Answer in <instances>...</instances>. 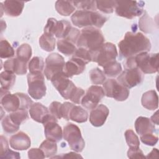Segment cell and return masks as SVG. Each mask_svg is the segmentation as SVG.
I'll return each mask as SVG.
<instances>
[{"label": "cell", "instance_id": "c3c4849f", "mask_svg": "<svg viewBox=\"0 0 159 159\" xmlns=\"http://www.w3.org/2000/svg\"><path fill=\"white\" fill-rule=\"evenodd\" d=\"M28 157L30 159L44 158L45 157L43 151L39 148H32L28 151Z\"/></svg>", "mask_w": 159, "mask_h": 159}, {"label": "cell", "instance_id": "9a60e30c", "mask_svg": "<svg viewBox=\"0 0 159 159\" xmlns=\"http://www.w3.org/2000/svg\"><path fill=\"white\" fill-rule=\"evenodd\" d=\"M44 127V133L46 139L53 140L57 142L62 139L63 131L61 126L57 123V119L50 113L42 122Z\"/></svg>", "mask_w": 159, "mask_h": 159}, {"label": "cell", "instance_id": "836d02e7", "mask_svg": "<svg viewBox=\"0 0 159 159\" xmlns=\"http://www.w3.org/2000/svg\"><path fill=\"white\" fill-rule=\"evenodd\" d=\"M44 61L42 57H34L29 62L28 68L29 73L41 72L44 70Z\"/></svg>", "mask_w": 159, "mask_h": 159}, {"label": "cell", "instance_id": "7c38bea8", "mask_svg": "<svg viewBox=\"0 0 159 159\" xmlns=\"http://www.w3.org/2000/svg\"><path fill=\"white\" fill-rule=\"evenodd\" d=\"M53 86L65 99H69L73 89L76 87L64 71L55 75L51 79Z\"/></svg>", "mask_w": 159, "mask_h": 159}, {"label": "cell", "instance_id": "2e32d148", "mask_svg": "<svg viewBox=\"0 0 159 159\" xmlns=\"http://www.w3.org/2000/svg\"><path fill=\"white\" fill-rule=\"evenodd\" d=\"M1 107L8 112L20 109L21 102L18 93L11 94L8 90L1 88Z\"/></svg>", "mask_w": 159, "mask_h": 159}, {"label": "cell", "instance_id": "3957f363", "mask_svg": "<svg viewBox=\"0 0 159 159\" xmlns=\"http://www.w3.org/2000/svg\"><path fill=\"white\" fill-rule=\"evenodd\" d=\"M104 42V37L99 29L88 27L80 32L76 45L78 47L84 48L91 52L99 48Z\"/></svg>", "mask_w": 159, "mask_h": 159}, {"label": "cell", "instance_id": "f907efd6", "mask_svg": "<svg viewBox=\"0 0 159 159\" xmlns=\"http://www.w3.org/2000/svg\"><path fill=\"white\" fill-rule=\"evenodd\" d=\"M52 158H82V157L75 152H70L68 153H62L61 155H58V156H54L51 157Z\"/></svg>", "mask_w": 159, "mask_h": 159}, {"label": "cell", "instance_id": "5b68a950", "mask_svg": "<svg viewBox=\"0 0 159 159\" xmlns=\"http://www.w3.org/2000/svg\"><path fill=\"white\" fill-rule=\"evenodd\" d=\"M63 135L64 139L68 143L71 150L81 152L85 146L80 128L75 124L68 123L63 129Z\"/></svg>", "mask_w": 159, "mask_h": 159}, {"label": "cell", "instance_id": "ba28073f", "mask_svg": "<svg viewBox=\"0 0 159 159\" xmlns=\"http://www.w3.org/2000/svg\"><path fill=\"white\" fill-rule=\"evenodd\" d=\"M136 66L143 73L152 74L158 71V53L142 52L134 56Z\"/></svg>", "mask_w": 159, "mask_h": 159}, {"label": "cell", "instance_id": "db71d44e", "mask_svg": "<svg viewBox=\"0 0 159 159\" xmlns=\"http://www.w3.org/2000/svg\"><path fill=\"white\" fill-rule=\"evenodd\" d=\"M151 121L157 125L158 124V111H156L155 113L150 118Z\"/></svg>", "mask_w": 159, "mask_h": 159}, {"label": "cell", "instance_id": "d6a6232c", "mask_svg": "<svg viewBox=\"0 0 159 159\" xmlns=\"http://www.w3.org/2000/svg\"><path fill=\"white\" fill-rule=\"evenodd\" d=\"M32 51L30 45L27 43H23L20 45L16 51V58L29 62L30 57H32Z\"/></svg>", "mask_w": 159, "mask_h": 159}, {"label": "cell", "instance_id": "44dd1931", "mask_svg": "<svg viewBox=\"0 0 159 159\" xmlns=\"http://www.w3.org/2000/svg\"><path fill=\"white\" fill-rule=\"evenodd\" d=\"M86 64L81 60L72 57L65 63L63 71L68 78H71L74 75L82 73L85 70Z\"/></svg>", "mask_w": 159, "mask_h": 159}, {"label": "cell", "instance_id": "60d3db41", "mask_svg": "<svg viewBox=\"0 0 159 159\" xmlns=\"http://www.w3.org/2000/svg\"><path fill=\"white\" fill-rule=\"evenodd\" d=\"M2 126L4 131L7 134H13L17 132L19 129V125H16L11 119L9 115L6 116L2 120Z\"/></svg>", "mask_w": 159, "mask_h": 159}, {"label": "cell", "instance_id": "e0dca14e", "mask_svg": "<svg viewBox=\"0 0 159 159\" xmlns=\"http://www.w3.org/2000/svg\"><path fill=\"white\" fill-rule=\"evenodd\" d=\"M109 114L107 107L104 104H99L91 110L89 115V121L94 127H101L106 122Z\"/></svg>", "mask_w": 159, "mask_h": 159}, {"label": "cell", "instance_id": "f546056e", "mask_svg": "<svg viewBox=\"0 0 159 159\" xmlns=\"http://www.w3.org/2000/svg\"><path fill=\"white\" fill-rule=\"evenodd\" d=\"M1 88L7 90L10 89L16 82L15 73L9 71L4 70L0 75Z\"/></svg>", "mask_w": 159, "mask_h": 159}, {"label": "cell", "instance_id": "9c48e42d", "mask_svg": "<svg viewBox=\"0 0 159 159\" xmlns=\"http://www.w3.org/2000/svg\"><path fill=\"white\" fill-rule=\"evenodd\" d=\"M71 24L65 20L58 21L55 18H49L44 27V33L55 35L57 38L64 39L72 29Z\"/></svg>", "mask_w": 159, "mask_h": 159}, {"label": "cell", "instance_id": "8992f818", "mask_svg": "<svg viewBox=\"0 0 159 159\" xmlns=\"http://www.w3.org/2000/svg\"><path fill=\"white\" fill-rule=\"evenodd\" d=\"M90 53L91 61L96 62L98 65L102 67L109 62L116 60L117 56L116 47L111 42L103 43L96 50Z\"/></svg>", "mask_w": 159, "mask_h": 159}, {"label": "cell", "instance_id": "f35d334b", "mask_svg": "<svg viewBox=\"0 0 159 159\" xmlns=\"http://www.w3.org/2000/svg\"><path fill=\"white\" fill-rule=\"evenodd\" d=\"M75 7L80 10L95 11L97 9L96 1H73Z\"/></svg>", "mask_w": 159, "mask_h": 159}, {"label": "cell", "instance_id": "603a6c76", "mask_svg": "<svg viewBox=\"0 0 159 159\" xmlns=\"http://www.w3.org/2000/svg\"><path fill=\"white\" fill-rule=\"evenodd\" d=\"M30 117L35 121L42 123L46 116L50 114L49 110L40 102L33 103L29 109Z\"/></svg>", "mask_w": 159, "mask_h": 159}, {"label": "cell", "instance_id": "484cf974", "mask_svg": "<svg viewBox=\"0 0 159 159\" xmlns=\"http://www.w3.org/2000/svg\"><path fill=\"white\" fill-rule=\"evenodd\" d=\"M88 114L87 111L80 106H74L70 114V120L78 123H83L87 121Z\"/></svg>", "mask_w": 159, "mask_h": 159}, {"label": "cell", "instance_id": "8fae6325", "mask_svg": "<svg viewBox=\"0 0 159 159\" xmlns=\"http://www.w3.org/2000/svg\"><path fill=\"white\" fill-rule=\"evenodd\" d=\"M105 95L118 101L126 100L129 96V90L114 79H109L103 83Z\"/></svg>", "mask_w": 159, "mask_h": 159}, {"label": "cell", "instance_id": "ee69618b", "mask_svg": "<svg viewBox=\"0 0 159 159\" xmlns=\"http://www.w3.org/2000/svg\"><path fill=\"white\" fill-rule=\"evenodd\" d=\"M61 105L62 104L60 102L53 101L50 104L49 106L50 113L55 116L57 119H60L62 118Z\"/></svg>", "mask_w": 159, "mask_h": 159}, {"label": "cell", "instance_id": "d590c367", "mask_svg": "<svg viewBox=\"0 0 159 159\" xmlns=\"http://www.w3.org/2000/svg\"><path fill=\"white\" fill-rule=\"evenodd\" d=\"M11 119L16 125H19L29 119V114L26 109H18L9 114Z\"/></svg>", "mask_w": 159, "mask_h": 159}, {"label": "cell", "instance_id": "b9f144b4", "mask_svg": "<svg viewBox=\"0 0 159 159\" xmlns=\"http://www.w3.org/2000/svg\"><path fill=\"white\" fill-rule=\"evenodd\" d=\"M125 137L126 142L129 147H139L140 141L137 135L134 133V132L129 129L125 132Z\"/></svg>", "mask_w": 159, "mask_h": 159}, {"label": "cell", "instance_id": "681fc988", "mask_svg": "<svg viewBox=\"0 0 159 159\" xmlns=\"http://www.w3.org/2000/svg\"><path fill=\"white\" fill-rule=\"evenodd\" d=\"M0 158H20V156L19 153L12 151L8 148L5 151L4 153L0 155Z\"/></svg>", "mask_w": 159, "mask_h": 159}, {"label": "cell", "instance_id": "4fadbf2b", "mask_svg": "<svg viewBox=\"0 0 159 159\" xmlns=\"http://www.w3.org/2000/svg\"><path fill=\"white\" fill-rule=\"evenodd\" d=\"M65 65L64 58L61 55L57 53H51L45 59L43 74L47 80H51L55 75L63 71Z\"/></svg>", "mask_w": 159, "mask_h": 159}, {"label": "cell", "instance_id": "74e56055", "mask_svg": "<svg viewBox=\"0 0 159 159\" xmlns=\"http://www.w3.org/2000/svg\"><path fill=\"white\" fill-rule=\"evenodd\" d=\"M14 50L9 42L1 40L0 42V57L1 58H9L14 57Z\"/></svg>", "mask_w": 159, "mask_h": 159}, {"label": "cell", "instance_id": "1f68e13d", "mask_svg": "<svg viewBox=\"0 0 159 159\" xmlns=\"http://www.w3.org/2000/svg\"><path fill=\"white\" fill-rule=\"evenodd\" d=\"M104 73L109 77H116L122 72V66L116 60L112 61L103 66Z\"/></svg>", "mask_w": 159, "mask_h": 159}, {"label": "cell", "instance_id": "f1b7e54d", "mask_svg": "<svg viewBox=\"0 0 159 159\" xmlns=\"http://www.w3.org/2000/svg\"><path fill=\"white\" fill-rule=\"evenodd\" d=\"M39 148L43 151L45 157L47 158L52 157L57 152V142L51 139H47L40 144Z\"/></svg>", "mask_w": 159, "mask_h": 159}, {"label": "cell", "instance_id": "8d00e7d4", "mask_svg": "<svg viewBox=\"0 0 159 159\" xmlns=\"http://www.w3.org/2000/svg\"><path fill=\"white\" fill-rule=\"evenodd\" d=\"M96 7L106 14L112 13L116 6V1H96Z\"/></svg>", "mask_w": 159, "mask_h": 159}, {"label": "cell", "instance_id": "277c9868", "mask_svg": "<svg viewBox=\"0 0 159 159\" xmlns=\"http://www.w3.org/2000/svg\"><path fill=\"white\" fill-rule=\"evenodd\" d=\"M144 4L143 1H116L115 11L119 16L132 19L142 14Z\"/></svg>", "mask_w": 159, "mask_h": 159}, {"label": "cell", "instance_id": "e575fe53", "mask_svg": "<svg viewBox=\"0 0 159 159\" xmlns=\"http://www.w3.org/2000/svg\"><path fill=\"white\" fill-rule=\"evenodd\" d=\"M91 81L94 84H102L106 80V77L104 71L99 68H95L90 70L89 72Z\"/></svg>", "mask_w": 159, "mask_h": 159}, {"label": "cell", "instance_id": "7dc6e473", "mask_svg": "<svg viewBox=\"0 0 159 159\" xmlns=\"http://www.w3.org/2000/svg\"><path fill=\"white\" fill-rule=\"evenodd\" d=\"M75 106L70 102H65L61 105V116L66 120H70V114L71 109Z\"/></svg>", "mask_w": 159, "mask_h": 159}, {"label": "cell", "instance_id": "4dcf8cb0", "mask_svg": "<svg viewBox=\"0 0 159 159\" xmlns=\"http://www.w3.org/2000/svg\"><path fill=\"white\" fill-rule=\"evenodd\" d=\"M140 29L145 33H151L155 29V23L153 19L148 16L146 11L140 17L139 21Z\"/></svg>", "mask_w": 159, "mask_h": 159}, {"label": "cell", "instance_id": "cb8c5ba5", "mask_svg": "<svg viewBox=\"0 0 159 159\" xmlns=\"http://www.w3.org/2000/svg\"><path fill=\"white\" fill-rule=\"evenodd\" d=\"M141 102L145 108L153 111L158 106V98L155 90H150L144 93L142 96Z\"/></svg>", "mask_w": 159, "mask_h": 159}, {"label": "cell", "instance_id": "6da1fadb", "mask_svg": "<svg viewBox=\"0 0 159 159\" xmlns=\"http://www.w3.org/2000/svg\"><path fill=\"white\" fill-rule=\"evenodd\" d=\"M119 53L124 58L134 57L142 52H148L152 45L148 38L140 32H127L118 44Z\"/></svg>", "mask_w": 159, "mask_h": 159}, {"label": "cell", "instance_id": "7402d4cb", "mask_svg": "<svg viewBox=\"0 0 159 159\" xmlns=\"http://www.w3.org/2000/svg\"><path fill=\"white\" fill-rule=\"evenodd\" d=\"M135 128L137 133L140 135L147 134H153L155 132L154 124L149 118L140 116L135 122Z\"/></svg>", "mask_w": 159, "mask_h": 159}, {"label": "cell", "instance_id": "ffe728a7", "mask_svg": "<svg viewBox=\"0 0 159 159\" xmlns=\"http://www.w3.org/2000/svg\"><path fill=\"white\" fill-rule=\"evenodd\" d=\"M1 3V7L4 11L5 14L10 17H17L22 12L24 6V2L20 1L7 0Z\"/></svg>", "mask_w": 159, "mask_h": 159}, {"label": "cell", "instance_id": "d6986e66", "mask_svg": "<svg viewBox=\"0 0 159 159\" xmlns=\"http://www.w3.org/2000/svg\"><path fill=\"white\" fill-rule=\"evenodd\" d=\"M27 63L17 58H10L4 63V68L16 75H23L27 73Z\"/></svg>", "mask_w": 159, "mask_h": 159}, {"label": "cell", "instance_id": "30bf717a", "mask_svg": "<svg viewBox=\"0 0 159 159\" xmlns=\"http://www.w3.org/2000/svg\"><path fill=\"white\" fill-rule=\"evenodd\" d=\"M143 78L144 75L142 71L137 66H134L125 68L117 77V81L129 89L140 84Z\"/></svg>", "mask_w": 159, "mask_h": 159}, {"label": "cell", "instance_id": "816d5d0a", "mask_svg": "<svg viewBox=\"0 0 159 159\" xmlns=\"http://www.w3.org/2000/svg\"><path fill=\"white\" fill-rule=\"evenodd\" d=\"M9 148L8 143L7 141V139L6 137H4L3 135H1V152H0V155H2L5 152L6 150Z\"/></svg>", "mask_w": 159, "mask_h": 159}, {"label": "cell", "instance_id": "4316f807", "mask_svg": "<svg viewBox=\"0 0 159 159\" xmlns=\"http://www.w3.org/2000/svg\"><path fill=\"white\" fill-rule=\"evenodd\" d=\"M58 50L66 56H70L75 53L76 47L75 43L66 39H60L57 41Z\"/></svg>", "mask_w": 159, "mask_h": 159}, {"label": "cell", "instance_id": "d4e9b609", "mask_svg": "<svg viewBox=\"0 0 159 159\" xmlns=\"http://www.w3.org/2000/svg\"><path fill=\"white\" fill-rule=\"evenodd\" d=\"M55 9L58 14L63 16H68L75 10L72 1H57L55 2Z\"/></svg>", "mask_w": 159, "mask_h": 159}, {"label": "cell", "instance_id": "83f0119b", "mask_svg": "<svg viewBox=\"0 0 159 159\" xmlns=\"http://www.w3.org/2000/svg\"><path fill=\"white\" fill-rule=\"evenodd\" d=\"M56 40L53 35L43 33L39 39L40 47L45 51L52 52L55 48Z\"/></svg>", "mask_w": 159, "mask_h": 159}, {"label": "cell", "instance_id": "7bdbcfd3", "mask_svg": "<svg viewBox=\"0 0 159 159\" xmlns=\"http://www.w3.org/2000/svg\"><path fill=\"white\" fill-rule=\"evenodd\" d=\"M85 94L84 91L79 87H76L72 91L70 99L71 101L75 104H80L82 100V98Z\"/></svg>", "mask_w": 159, "mask_h": 159}, {"label": "cell", "instance_id": "f6af8a7d", "mask_svg": "<svg viewBox=\"0 0 159 159\" xmlns=\"http://www.w3.org/2000/svg\"><path fill=\"white\" fill-rule=\"evenodd\" d=\"M141 141L147 145L153 146L155 145L158 140L157 136L152 134H147L142 135H140Z\"/></svg>", "mask_w": 159, "mask_h": 159}, {"label": "cell", "instance_id": "52a82bcc", "mask_svg": "<svg viewBox=\"0 0 159 159\" xmlns=\"http://www.w3.org/2000/svg\"><path fill=\"white\" fill-rule=\"evenodd\" d=\"M28 93L34 99H40L46 94L47 88L44 76L41 72L29 73L27 75Z\"/></svg>", "mask_w": 159, "mask_h": 159}, {"label": "cell", "instance_id": "5bb4252c", "mask_svg": "<svg viewBox=\"0 0 159 159\" xmlns=\"http://www.w3.org/2000/svg\"><path fill=\"white\" fill-rule=\"evenodd\" d=\"M104 96L105 93L103 88L100 86L92 85L87 89L81 103L86 109L92 110L98 106L99 102L101 101Z\"/></svg>", "mask_w": 159, "mask_h": 159}, {"label": "cell", "instance_id": "f5cc1de1", "mask_svg": "<svg viewBox=\"0 0 159 159\" xmlns=\"http://www.w3.org/2000/svg\"><path fill=\"white\" fill-rule=\"evenodd\" d=\"M158 154V150L157 148H153L152 152L147 155V156L145 158H157Z\"/></svg>", "mask_w": 159, "mask_h": 159}, {"label": "cell", "instance_id": "7a4b0ae2", "mask_svg": "<svg viewBox=\"0 0 159 159\" xmlns=\"http://www.w3.org/2000/svg\"><path fill=\"white\" fill-rule=\"evenodd\" d=\"M71 20L73 24L79 28L94 26L100 29L107 19L96 11L78 10L73 14Z\"/></svg>", "mask_w": 159, "mask_h": 159}, {"label": "cell", "instance_id": "ab89813d", "mask_svg": "<svg viewBox=\"0 0 159 159\" xmlns=\"http://www.w3.org/2000/svg\"><path fill=\"white\" fill-rule=\"evenodd\" d=\"M72 57L81 60L86 65L91 61V55L90 52L82 47H79V48L76 49Z\"/></svg>", "mask_w": 159, "mask_h": 159}, {"label": "cell", "instance_id": "ac0fdd59", "mask_svg": "<svg viewBox=\"0 0 159 159\" xmlns=\"http://www.w3.org/2000/svg\"><path fill=\"white\" fill-rule=\"evenodd\" d=\"M9 143L10 146L13 149L17 150H25L30 147L31 141L27 134L20 131L11 137Z\"/></svg>", "mask_w": 159, "mask_h": 159}, {"label": "cell", "instance_id": "bcb514c9", "mask_svg": "<svg viewBox=\"0 0 159 159\" xmlns=\"http://www.w3.org/2000/svg\"><path fill=\"white\" fill-rule=\"evenodd\" d=\"M127 157L129 158H145L143 152L139 147H130L127 151Z\"/></svg>", "mask_w": 159, "mask_h": 159}]
</instances>
